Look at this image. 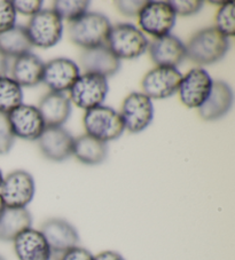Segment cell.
<instances>
[{
	"mask_svg": "<svg viewBox=\"0 0 235 260\" xmlns=\"http://www.w3.org/2000/svg\"><path fill=\"white\" fill-rule=\"evenodd\" d=\"M186 57L200 66L214 64L226 55L229 39L216 26L202 29L193 35L186 46Z\"/></svg>",
	"mask_w": 235,
	"mask_h": 260,
	"instance_id": "cell-1",
	"label": "cell"
},
{
	"mask_svg": "<svg viewBox=\"0 0 235 260\" xmlns=\"http://www.w3.org/2000/svg\"><path fill=\"white\" fill-rule=\"evenodd\" d=\"M110 21L100 13L87 12L69 25V38L77 46L91 49L107 45L111 30Z\"/></svg>",
	"mask_w": 235,
	"mask_h": 260,
	"instance_id": "cell-2",
	"label": "cell"
},
{
	"mask_svg": "<svg viewBox=\"0 0 235 260\" xmlns=\"http://www.w3.org/2000/svg\"><path fill=\"white\" fill-rule=\"evenodd\" d=\"M149 42L141 30L130 23L111 26L107 46L120 60H133L148 49Z\"/></svg>",
	"mask_w": 235,
	"mask_h": 260,
	"instance_id": "cell-3",
	"label": "cell"
},
{
	"mask_svg": "<svg viewBox=\"0 0 235 260\" xmlns=\"http://www.w3.org/2000/svg\"><path fill=\"white\" fill-rule=\"evenodd\" d=\"M83 125L86 134L105 143L116 140L125 131L120 113L107 106H99L86 110Z\"/></svg>",
	"mask_w": 235,
	"mask_h": 260,
	"instance_id": "cell-4",
	"label": "cell"
},
{
	"mask_svg": "<svg viewBox=\"0 0 235 260\" xmlns=\"http://www.w3.org/2000/svg\"><path fill=\"white\" fill-rule=\"evenodd\" d=\"M25 29L33 46L51 48L62 38L63 23L53 10H42L31 16Z\"/></svg>",
	"mask_w": 235,
	"mask_h": 260,
	"instance_id": "cell-5",
	"label": "cell"
},
{
	"mask_svg": "<svg viewBox=\"0 0 235 260\" xmlns=\"http://www.w3.org/2000/svg\"><path fill=\"white\" fill-rule=\"evenodd\" d=\"M109 85L107 78L97 74L80 75L70 88V102L80 109L90 110L102 106Z\"/></svg>",
	"mask_w": 235,
	"mask_h": 260,
	"instance_id": "cell-6",
	"label": "cell"
},
{
	"mask_svg": "<svg viewBox=\"0 0 235 260\" xmlns=\"http://www.w3.org/2000/svg\"><path fill=\"white\" fill-rule=\"evenodd\" d=\"M177 15L168 2H147L138 14V23L143 32L155 38L170 35Z\"/></svg>",
	"mask_w": 235,
	"mask_h": 260,
	"instance_id": "cell-7",
	"label": "cell"
},
{
	"mask_svg": "<svg viewBox=\"0 0 235 260\" xmlns=\"http://www.w3.org/2000/svg\"><path fill=\"white\" fill-rule=\"evenodd\" d=\"M35 192L34 177L23 170H16L8 174L0 186V196L6 208H26L34 200Z\"/></svg>",
	"mask_w": 235,
	"mask_h": 260,
	"instance_id": "cell-8",
	"label": "cell"
},
{
	"mask_svg": "<svg viewBox=\"0 0 235 260\" xmlns=\"http://www.w3.org/2000/svg\"><path fill=\"white\" fill-rule=\"evenodd\" d=\"M120 115L129 132L140 133L153 122V102L142 92L130 93L124 99Z\"/></svg>",
	"mask_w": 235,
	"mask_h": 260,
	"instance_id": "cell-9",
	"label": "cell"
},
{
	"mask_svg": "<svg viewBox=\"0 0 235 260\" xmlns=\"http://www.w3.org/2000/svg\"><path fill=\"white\" fill-rule=\"evenodd\" d=\"M183 75L177 68L156 67L143 76L142 93L151 99L160 100L172 96L178 91Z\"/></svg>",
	"mask_w": 235,
	"mask_h": 260,
	"instance_id": "cell-10",
	"label": "cell"
},
{
	"mask_svg": "<svg viewBox=\"0 0 235 260\" xmlns=\"http://www.w3.org/2000/svg\"><path fill=\"white\" fill-rule=\"evenodd\" d=\"M211 76L202 68H194L183 76L179 85V99L189 109H198L209 96L212 87Z\"/></svg>",
	"mask_w": 235,
	"mask_h": 260,
	"instance_id": "cell-11",
	"label": "cell"
},
{
	"mask_svg": "<svg viewBox=\"0 0 235 260\" xmlns=\"http://www.w3.org/2000/svg\"><path fill=\"white\" fill-rule=\"evenodd\" d=\"M7 119L14 137L23 140H38L44 129L46 128L37 107L24 105V103L8 114Z\"/></svg>",
	"mask_w": 235,
	"mask_h": 260,
	"instance_id": "cell-12",
	"label": "cell"
},
{
	"mask_svg": "<svg viewBox=\"0 0 235 260\" xmlns=\"http://www.w3.org/2000/svg\"><path fill=\"white\" fill-rule=\"evenodd\" d=\"M79 76V67L74 61L66 57H57L45 64L43 83L51 92L63 93L70 91Z\"/></svg>",
	"mask_w": 235,
	"mask_h": 260,
	"instance_id": "cell-13",
	"label": "cell"
},
{
	"mask_svg": "<svg viewBox=\"0 0 235 260\" xmlns=\"http://www.w3.org/2000/svg\"><path fill=\"white\" fill-rule=\"evenodd\" d=\"M40 233L44 235L53 253L61 254L79 244L78 232L65 219H48L40 227Z\"/></svg>",
	"mask_w": 235,
	"mask_h": 260,
	"instance_id": "cell-14",
	"label": "cell"
},
{
	"mask_svg": "<svg viewBox=\"0 0 235 260\" xmlns=\"http://www.w3.org/2000/svg\"><path fill=\"white\" fill-rule=\"evenodd\" d=\"M74 139L67 129L57 126L45 128L37 141L45 157L53 162H62L72 155Z\"/></svg>",
	"mask_w": 235,
	"mask_h": 260,
	"instance_id": "cell-15",
	"label": "cell"
},
{
	"mask_svg": "<svg viewBox=\"0 0 235 260\" xmlns=\"http://www.w3.org/2000/svg\"><path fill=\"white\" fill-rule=\"evenodd\" d=\"M151 59L157 67L175 68L186 57V47L175 36L166 35L155 38L148 45Z\"/></svg>",
	"mask_w": 235,
	"mask_h": 260,
	"instance_id": "cell-16",
	"label": "cell"
},
{
	"mask_svg": "<svg viewBox=\"0 0 235 260\" xmlns=\"http://www.w3.org/2000/svg\"><path fill=\"white\" fill-rule=\"evenodd\" d=\"M80 66L87 74H97L108 78L119 73L121 60L105 46L84 49L79 57Z\"/></svg>",
	"mask_w": 235,
	"mask_h": 260,
	"instance_id": "cell-17",
	"label": "cell"
},
{
	"mask_svg": "<svg viewBox=\"0 0 235 260\" xmlns=\"http://www.w3.org/2000/svg\"><path fill=\"white\" fill-rule=\"evenodd\" d=\"M233 106V91L227 83L216 80L205 102L198 108V116L203 120H217L228 113Z\"/></svg>",
	"mask_w": 235,
	"mask_h": 260,
	"instance_id": "cell-18",
	"label": "cell"
},
{
	"mask_svg": "<svg viewBox=\"0 0 235 260\" xmlns=\"http://www.w3.org/2000/svg\"><path fill=\"white\" fill-rule=\"evenodd\" d=\"M14 251L19 260H51L52 250L40 231L33 227L13 241Z\"/></svg>",
	"mask_w": 235,
	"mask_h": 260,
	"instance_id": "cell-19",
	"label": "cell"
},
{
	"mask_svg": "<svg viewBox=\"0 0 235 260\" xmlns=\"http://www.w3.org/2000/svg\"><path fill=\"white\" fill-rule=\"evenodd\" d=\"M46 127L62 126L71 114V102L63 93L48 92L37 107Z\"/></svg>",
	"mask_w": 235,
	"mask_h": 260,
	"instance_id": "cell-20",
	"label": "cell"
},
{
	"mask_svg": "<svg viewBox=\"0 0 235 260\" xmlns=\"http://www.w3.org/2000/svg\"><path fill=\"white\" fill-rule=\"evenodd\" d=\"M45 63L34 53L16 57L12 67V78L21 87L37 86L43 82Z\"/></svg>",
	"mask_w": 235,
	"mask_h": 260,
	"instance_id": "cell-21",
	"label": "cell"
},
{
	"mask_svg": "<svg viewBox=\"0 0 235 260\" xmlns=\"http://www.w3.org/2000/svg\"><path fill=\"white\" fill-rule=\"evenodd\" d=\"M33 227V217L26 208H6L0 216V241L13 242L21 233Z\"/></svg>",
	"mask_w": 235,
	"mask_h": 260,
	"instance_id": "cell-22",
	"label": "cell"
},
{
	"mask_svg": "<svg viewBox=\"0 0 235 260\" xmlns=\"http://www.w3.org/2000/svg\"><path fill=\"white\" fill-rule=\"evenodd\" d=\"M72 155L80 163L86 165H98L106 160L108 156L107 143L93 138L89 134H83L74 139Z\"/></svg>",
	"mask_w": 235,
	"mask_h": 260,
	"instance_id": "cell-23",
	"label": "cell"
},
{
	"mask_svg": "<svg viewBox=\"0 0 235 260\" xmlns=\"http://www.w3.org/2000/svg\"><path fill=\"white\" fill-rule=\"evenodd\" d=\"M33 44L22 25H15L5 32L0 34V51L7 57H19L31 52Z\"/></svg>",
	"mask_w": 235,
	"mask_h": 260,
	"instance_id": "cell-24",
	"label": "cell"
},
{
	"mask_svg": "<svg viewBox=\"0 0 235 260\" xmlns=\"http://www.w3.org/2000/svg\"><path fill=\"white\" fill-rule=\"evenodd\" d=\"M23 102L22 87L12 77L0 78V114L8 115Z\"/></svg>",
	"mask_w": 235,
	"mask_h": 260,
	"instance_id": "cell-25",
	"label": "cell"
},
{
	"mask_svg": "<svg viewBox=\"0 0 235 260\" xmlns=\"http://www.w3.org/2000/svg\"><path fill=\"white\" fill-rule=\"evenodd\" d=\"M87 0H56L52 10L61 17V20L74 22L86 14L90 7Z\"/></svg>",
	"mask_w": 235,
	"mask_h": 260,
	"instance_id": "cell-26",
	"label": "cell"
},
{
	"mask_svg": "<svg viewBox=\"0 0 235 260\" xmlns=\"http://www.w3.org/2000/svg\"><path fill=\"white\" fill-rule=\"evenodd\" d=\"M216 28L226 37H233L235 35V21H234V4L226 3L216 14Z\"/></svg>",
	"mask_w": 235,
	"mask_h": 260,
	"instance_id": "cell-27",
	"label": "cell"
},
{
	"mask_svg": "<svg viewBox=\"0 0 235 260\" xmlns=\"http://www.w3.org/2000/svg\"><path fill=\"white\" fill-rule=\"evenodd\" d=\"M16 11L10 0H0V34L16 25Z\"/></svg>",
	"mask_w": 235,
	"mask_h": 260,
	"instance_id": "cell-28",
	"label": "cell"
},
{
	"mask_svg": "<svg viewBox=\"0 0 235 260\" xmlns=\"http://www.w3.org/2000/svg\"><path fill=\"white\" fill-rule=\"evenodd\" d=\"M175 15L192 16L202 10L203 3L200 0H172L168 2Z\"/></svg>",
	"mask_w": 235,
	"mask_h": 260,
	"instance_id": "cell-29",
	"label": "cell"
},
{
	"mask_svg": "<svg viewBox=\"0 0 235 260\" xmlns=\"http://www.w3.org/2000/svg\"><path fill=\"white\" fill-rule=\"evenodd\" d=\"M15 137L12 132L11 125L8 123L7 115L0 114V155L10 152L14 145Z\"/></svg>",
	"mask_w": 235,
	"mask_h": 260,
	"instance_id": "cell-30",
	"label": "cell"
},
{
	"mask_svg": "<svg viewBox=\"0 0 235 260\" xmlns=\"http://www.w3.org/2000/svg\"><path fill=\"white\" fill-rule=\"evenodd\" d=\"M44 3L42 0H15L13 2L16 13H20L22 15L34 16L38 12L43 10Z\"/></svg>",
	"mask_w": 235,
	"mask_h": 260,
	"instance_id": "cell-31",
	"label": "cell"
},
{
	"mask_svg": "<svg viewBox=\"0 0 235 260\" xmlns=\"http://www.w3.org/2000/svg\"><path fill=\"white\" fill-rule=\"evenodd\" d=\"M146 3L147 2H142V0H119V2H115V5L122 15L132 17L138 16Z\"/></svg>",
	"mask_w": 235,
	"mask_h": 260,
	"instance_id": "cell-32",
	"label": "cell"
},
{
	"mask_svg": "<svg viewBox=\"0 0 235 260\" xmlns=\"http://www.w3.org/2000/svg\"><path fill=\"white\" fill-rule=\"evenodd\" d=\"M58 260H94V255L85 248L76 246L58 255Z\"/></svg>",
	"mask_w": 235,
	"mask_h": 260,
	"instance_id": "cell-33",
	"label": "cell"
},
{
	"mask_svg": "<svg viewBox=\"0 0 235 260\" xmlns=\"http://www.w3.org/2000/svg\"><path fill=\"white\" fill-rule=\"evenodd\" d=\"M94 260H125V258L121 253L116 252V251L107 250L94 255Z\"/></svg>",
	"mask_w": 235,
	"mask_h": 260,
	"instance_id": "cell-34",
	"label": "cell"
},
{
	"mask_svg": "<svg viewBox=\"0 0 235 260\" xmlns=\"http://www.w3.org/2000/svg\"><path fill=\"white\" fill-rule=\"evenodd\" d=\"M8 68H10V64H8V57L4 54L2 51H0V78L7 76Z\"/></svg>",
	"mask_w": 235,
	"mask_h": 260,
	"instance_id": "cell-35",
	"label": "cell"
},
{
	"mask_svg": "<svg viewBox=\"0 0 235 260\" xmlns=\"http://www.w3.org/2000/svg\"><path fill=\"white\" fill-rule=\"evenodd\" d=\"M5 209H6V205H5V203H4L2 196H0V216H2L3 212L5 211Z\"/></svg>",
	"mask_w": 235,
	"mask_h": 260,
	"instance_id": "cell-36",
	"label": "cell"
},
{
	"mask_svg": "<svg viewBox=\"0 0 235 260\" xmlns=\"http://www.w3.org/2000/svg\"><path fill=\"white\" fill-rule=\"evenodd\" d=\"M58 255H60L58 253H53L51 260H58Z\"/></svg>",
	"mask_w": 235,
	"mask_h": 260,
	"instance_id": "cell-37",
	"label": "cell"
},
{
	"mask_svg": "<svg viewBox=\"0 0 235 260\" xmlns=\"http://www.w3.org/2000/svg\"><path fill=\"white\" fill-rule=\"evenodd\" d=\"M3 180H4V174H3V172H2V170H0V186H2Z\"/></svg>",
	"mask_w": 235,
	"mask_h": 260,
	"instance_id": "cell-38",
	"label": "cell"
},
{
	"mask_svg": "<svg viewBox=\"0 0 235 260\" xmlns=\"http://www.w3.org/2000/svg\"><path fill=\"white\" fill-rule=\"evenodd\" d=\"M0 260H6V259H5V258H4L2 254H0Z\"/></svg>",
	"mask_w": 235,
	"mask_h": 260,
	"instance_id": "cell-39",
	"label": "cell"
}]
</instances>
